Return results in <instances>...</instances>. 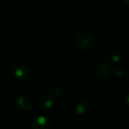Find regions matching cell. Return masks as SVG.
<instances>
[{
	"label": "cell",
	"instance_id": "1",
	"mask_svg": "<svg viewBox=\"0 0 129 129\" xmlns=\"http://www.w3.org/2000/svg\"><path fill=\"white\" fill-rule=\"evenodd\" d=\"M76 44L78 47L82 50H89L92 48L95 45L94 38L88 33L81 34L76 39Z\"/></svg>",
	"mask_w": 129,
	"mask_h": 129
},
{
	"label": "cell",
	"instance_id": "2",
	"mask_svg": "<svg viewBox=\"0 0 129 129\" xmlns=\"http://www.w3.org/2000/svg\"><path fill=\"white\" fill-rule=\"evenodd\" d=\"M17 106L25 110L32 109L35 105L34 98L28 94H24L19 97L17 99Z\"/></svg>",
	"mask_w": 129,
	"mask_h": 129
},
{
	"label": "cell",
	"instance_id": "3",
	"mask_svg": "<svg viewBox=\"0 0 129 129\" xmlns=\"http://www.w3.org/2000/svg\"><path fill=\"white\" fill-rule=\"evenodd\" d=\"M112 67L108 63H101L97 69V74L100 78L106 79L112 73Z\"/></svg>",
	"mask_w": 129,
	"mask_h": 129
},
{
	"label": "cell",
	"instance_id": "4",
	"mask_svg": "<svg viewBox=\"0 0 129 129\" xmlns=\"http://www.w3.org/2000/svg\"><path fill=\"white\" fill-rule=\"evenodd\" d=\"M49 126L50 123L48 120L43 116H37L33 122V127L35 129H47Z\"/></svg>",
	"mask_w": 129,
	"mask_h": 129
},
{
	"label": "cell",
	"instance_id": "5",
	"mask_svg": "<svg viewBox=\"0 0 129 129\" xmlns=\"http://www.w3.org/2000/svg\"><path fill=\"white\" fill-rule=\"evenodd\" d=\"M14 75L17 79L25 80L29 78L30 75V70L26 67H20L15 69Z\"/></svg>",
	"mask_w": 129,
	"mask_h": 129
},
{
	"label": "cell",
	"instance_id": "6",
	"mask_svg": "<svg viewBox=\"0 0 129 129\" xmlns=\"http://www.w3.org/2000/svg\"><path fill=\"white\" fill-rule=\"evenodd\" d=\"M40 104L43 109L48 110L53 107L54 105V98L49 93L44 94L40 98Z\"/></svg>",
	"mask_w": 129,
	"mask_h": 129
},
{
	"label": "cell",
	"instance_id": "7",
	"mask_svg": "<svg viewBox=\"0 0 129 129\" xmlns=\"http://www.w3.org/2000/svg\"><path fill=\"white\" fill-rule=\"evenodd\" d=\"M90 105L87 102H80L79 104H78L76 106V112L79 114V115H82L85 113H87L89 110Z\"/></svg>",
	"mask_w": 129,
	"mask_h": 129
},
{
	"label": "cell",
	"instance_id": "8",
	"mask_svg": "<svg viewBox=\"0 0 129 129\" xmlns=\"http://www.w3.org/2000/svg\"><path fill=\"white\" fill-rule=\"evenodd\" d=\"M111 59H112V60H113V62L118 63V62H119V61L121 60V56H120L119 54H113V55L112 56Z\"/></svg>",
	"mask_w": 129,
	"mask_h": 129
},
{
	"label": "cell",
	"instance_id": "9",
	"mask_svg": "<svg viewBox=\"0 0 129 129\" xmlns=\"http://www.w3.org/2000/svg\"><path fill=\"white\" fill-rule=\"evenodd\" d=\"M115 73H116V75L118 76H123L124 74H125L124 71H123L122 70H121V69H117V70L115 71Z\"/></svg>",
	"mask_w": 129,
	"mask_h": 129
},
{
	"label": "cell",
	"instance_id": "10",
	"mask_svg": "<svg viewBox=\"0 0 129 129\" xmlns=\"http://www.w3.org/2000/svg\"><path fill=\"white\" fill-rule=\"evenodd\" d=\"M54 94H55L56 95H57V96H63V91H59V89L55 90Z\"/></svg>",
	"mask_w": 129,
	"mask_h": 129
},
{
	"label": "cell",
	"instance_id": "11",
	"mask_svg": "<svg viewBox=\"0 0 129 129\" xmlns=\"http://www.w3.org/2000/svg\"><path fill=\"white\" fill-rule=\"evenodd\" d=\"M125 2L126 4H128V0H125Z\"/></svg>",
	"mask_w": 129,
	"mask_h": 129
}]
</instances>
